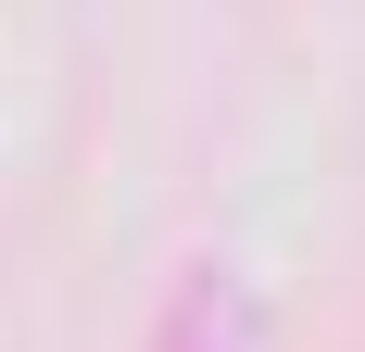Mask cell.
Segmentation results:
<instances>
[{"mask_svg": "<svg viewBox=\"0 0 365 352\" xmlns=\"http://www.w3.org/2000/svg\"><path fill=\"white\" fill-rule=\"evenodd\" d=\"M139 352H277V302H264L252 264L202 252V264H177V289H164V315H151Z\"/></svg>", "mask_w": 365, "mask_h": 352, "instance_id": "6da1fadb", "label": "cell"}]
</instances>
